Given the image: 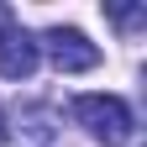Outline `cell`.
<instances>
[{
    "label": "cell",
    "mask_w": 147,
    "mask_h": 147,
    "mask_svg": "<svg viewBox=\"0 0 147 147\" xmlns=\"http://www.w3.org/2000/svg\"><path fill=\"white\" fill-rule=\"evenodd\" d=\"M74 116H79V126L95 142H105V147H126L131 131H137L131 105H126L121 95H79L74 100Z\"/></svg>",
    "instance_id": "cell-1"
},
{
    "label": "cell",
    "mask_w": 147,
    "mask_h": 147,
    "mask_svg": "<svg viewBox=\"0 0 147 147\" xmlns=\"http://www.w3.org/2000/svg\"><path fill=\"white\" fill-rule=\"evenodd\" d=\"M37 47H47V58L58 63L63 74H89V68L100 63V47L89 42V37H84L79 26H47Z\"/></svg>",
    "instance_id": "cell-2"
},
{
    "label": "cell",
    "mask_w": 147,
    "mask_h": 147,
    "mask_svg": "<svg viewBox=\"0 0 147 147\" xmlns=\"http://www.w3.org/2000/svg\"><path fill=\"white\" fill-rule=\"evenodd\" d=\"M37 63H42L37 37L21 32L16 21H5V26H0V79H32Z\"/></svg>",
    "instance_id": "cell-3"
},
{
    "label": "cell",
    "mask_w": 147,
    "mask_h": 147,
    "mask_svg": "<svg viewBox=\"0 0 147 147\" xmlns=\"http://www.w3.org/2000/svg\"><path fill=\"white\" fill-rule=\"evenodd\" d=\"M105 16H110L121 32H137V26H147V5H110Z\"/></svg>",
    "instance_id": "cell-4"
},
{
    "label": "cell",
    "mask_w": 147,
    "mask_h": 147,
    "mask_svg": "<svg viewBox=\"0 0 147 147\" xmlns=\"http://www.w3.org/2000/svg\"><path fill=\"white\" fill-rule=\"evenodd\" d=\"M21 126H26V137H32V142H53V121H47V110H26Z\"/></svg>",
    "instance_id": "cell-5"
},
{
    "label": "cell",
    "mask_w": 147,
    "mask_h": 147,
    "mask_svg": "<svg viewBox=\"0 0 147 147\" xmlns=\"http://www.w3.org/2000/svg\"><path fill=\"white\" fill-rule=\"evenodd\" d=\"M5 142H11V131H5V116H0V147H5Z\"/></svg>",
    "instance_id": "cell-6"
},
{
    "label": "cell",
    "mask_w": 147,
    "mask_h": 147,
    "mask_svg": "<svg viewBox=\"0 0 147 147\" xmlns=\"http://www.w3.org/2000/svg\"><path fill=\"white\" fill-rule=\"evenodd\" d=\"M5 21H11V11H0V26H5Z\"/></svg>",
    "instance_id": "cell-7"
}]
</instances>
